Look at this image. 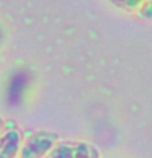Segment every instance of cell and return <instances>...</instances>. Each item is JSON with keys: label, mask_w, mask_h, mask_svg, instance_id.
Returning a JSON list of instances; mask_svg holds the SVG:
<instances>
[{"label": "cell", "mask_w": 152, "mask_h": 158, "mask_svg": "<svg viewBox=\"0 0 152 158\" xmlns=\"http://www.w3.org/2000/svg\"><path fill=\"white\" fill-rule=\"evenodd\" d=\"M59 142V134L52 131H36L21 143L18 158H47Z\"/></svg>", "instance_id": "6da1fadb"}, {"label": "cell", "mask_w": 152, "mask_h": 158, "mask_svg": "<svg viewBox=\"0 0 152 158\" xmlns=\"http://www.w3.org/2000/svg\"><path fill=\"white\" fill-rule=\"evenodd\" d=\"M47 158H102L100 150L86 140H59Z\"/></svg>", "instance_id": "7a4b0ae2"}, {"label": "cell", "mask_w": 152, "mask_h": 158, "mask_svg": "<svg viewBox=\"0 0 152 158\" xmlns=\"http://www.w3.org/2000/svg\"><path fill=\"white\" fill-rule=\"evenodd\" d=\"M21 143L23 135L11 121L8 127H3V134L0 137V158H18Z\"/></svg>", "instance_id": "3957f363"}, {"label": "cell", "mask_w": 152, "mask_h": 158, "mask_svg": "<svg viewBox=\"0 0 152 158\" xmlns=\"http://www.w3.org/2000/svg\"><path fill=\"white\" fill-rule=\"evenodd\" d=\"M108 2L125 11H137L144 0H108Z\"/></svg>", "instance_id": "277c9868"}, {"label": "cell", "mask_w": 152, "mask_h": 158, "mask_svg": "<svg viewBox=\"0 0 152 158\" xmlns=\"http://www.w3.org/2000/svg\"><path fill=\"white\" fill-rule=\"evenodd\" d=\"M136 13H137V16H141L142 19H152V0H144L142 5L139 6V10Z\"/></svg>", "instance_id": "5b68a950"}, {"label": "cell", "mask_w": 152, "mask_h": 158, "mask_svg": "<svg viewBox=\"0 0 152 158\" xmlns=\"http://www.w3.org/2000/svg\"><path fill=\"white\" fill-rule=\"evenodd\" d=\"M2 134H3V119L0 116V137H2Z\"/></svg>", "instance_id": "8992f818"}]
</instances>
